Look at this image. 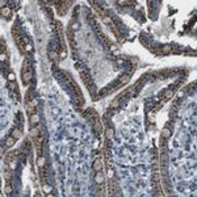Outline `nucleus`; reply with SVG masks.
<instances>
[{"label":"nucleus","mask_w":197,"mask_h":197,"mask_svg":"<svg viewBox=\"0 0 197 197\" xmlns=\"http://www.w3.org/2000/svg\"><path fill=\"white\" fill-rule=\"evenodd\" d=\"M62 74L64 75V78H66V80H67V83H69V86L71 87V89L74 91L75 96H76V98H78V105H79V107H82V105L84 104V97H83L82 89L79 88V86L76 84L75 79H74L73 76H71V74L66 73V71H62Z\"/></svg>","instance_id":"1"},{"label":"nucleus","mask_w":197,"mask_h":197,"mask_svg":"<svg viewBox=\"0 0 197 197\" xmlns=\"http://www.w3.org/2000/svg\"><path fill=\"white\" fill-rule=\"evenodd\" d=\"M87 116H88L91 124H92V129H93L95 134L98 137V135L101 134V122H100V118H98L97 113L92 111V109H89V111L87 112Z\"/></svg>","instance_id":"2"},{"label":"nucleus","mask_w":197,"mask_h":197,"mask_svg":"<svg viewBox=\"0 0 197 197\" xmlns=\"http://www.w3.org/2000/svg\"><path fill=\"white\" fill-rule=\"evenodd\" d=\"M79 71H80V78H82L83 83H84V86L89 89V92H91V95H92V97H95V92H96V91H95V84H93V82H92V78L89 76V74L87 73L86 70L79 69Z\"/></svg>","instance_id":"3"},{"label":"nucleus","mask_w":197,"mask_h":197,"mask_svg":"<svg viewBox=\"0 0 197 197\" xmlns=\"http://www.w3.org/2000/svg\"><path fill=\"white\" fill-rule=\"evenodd\" d=\"M12 34H13V40H15V44L18 49V51L21 53L22 55H25V42H24V38L21 37V34L17 32V29H12Z\"/></svg>","instance_id":"4"},{"label":"nucleus","mask_w":197,"mask_h":197,"mask_svg":"<svg viewBox=\"0 0 197 197\" xmlns=\"http://www.w3.org/2000/svg\"><path fill=\"white\" fill-rule=\"evenodd\" d=\"M54 4H55V8H57V13H58L59 16H64L70 8L71 2H54Z\"/></svg>","instance_id":"5"},{"label":"nucleus","mask_w":197,"mask_h":197,"mask_svg":"<svg viewBox=\"0 0 197 197\" xmlns=\"http://www.w3.org/2000/svg\"><path fill=\"white\" fill-rule=\"evenodd\" d=\"M129 80H130V75H129V74L122 75V76H121L120 79H117L113 84H111L112 86V92H113V91H116V89H118V88H121V87L126 86L129 83Z\"/></svg>","instance_id":"6"},{"label":"nucleus","mask_w":197,"mask_h":197,"mask_svg":"<svg viewBox=\"0 0 197 197\" xmlns=\"http://www.w3.org/2000/svg\"><path fill=\"white\" fill-rule=\"evenodd\" d=\"M177 84H179V82H177L175 86H171L167 91H166L164 96H163V101L160 103V105H163L164 103H167V101H170V100H171V98L173 97V95H175V91H176V86H177Z\"/></svg>","instance_id":"7"},{"label":"nucleus","mask_w":197,"mask_h":197,"mask_svg":"<svg viewBox=\"0 0 197 197\" xmlns=\"http://www.w3.org/2000/svg\"><path fill=\"white\" fill-rule=\"evenodd\" d=\"M34 143V147H36V153H37V157H42V146H44V134L41 133L40 137L36 139V141H33Z\"/></svg>","instance_id":"8"},{"label":"nucleus","mask_w":197,"mask_h":197,"mask_svg":"<svg viewBox=\"0 0 197 197\" xmlns=\"http://www.w3.org/2000/svg\"><path fill=\"white\" fill-rule=\"evenodd\" d=\"M107 195L108 196H115L116 195V192H117V183H116V180L115 179H109L108 181V185H107Z\"/></svg>","instance_id":"9"},{"label":"nucleus","mask_w":197,"mask_h":197,"mask_svg":"<svg viewBox=\"0 0 197 197\" xmlns=\"http://www.w3.org/2000/svg\"><path fill=\"white\" fill-rule=\"evenodd\" d=\"M66 36H67V40H69V44L73 50H76V42H75V37H74V30L67 28V32H66Z\"/></svg>","instance_id":"10"},{"label":"nucleus","mask_w":197,"mask_h":197,"mask_svg":"<svg viewBox=\"0 0 197 197\" xmlns=\"http://www.w3.org/2000/svg\"><path fill=\"white\" fill-rule=\"evenodd\" d=\"M103 21H104L105 24H107V25L109 26V28L112 29V32H113V33H115V34H116V37H117V38H120V32H118V30H117L116 25H115V24H113V22H112V20H111V18H109L108 16H103Z\"/></svg>","instance_id":"11"},{"label":"nucleus","mask_w":197,"mask_h":197,"mask_svg":"<svg viewBox=\"0 0 197 197\" xmlns=\"http://www.w3.org/2000/svg\"><path fill=\"white\" fill-rule=\"evenodd\" d=\"M21 78H22V83H24L25 86H29L30 82H32V79H33V71H32V69H30L29 71H26V73H24V74H21Z\"/></svg>","instance_id":"12"},{"label":"nucleus","mask_w":197,"mask_h":197,"mask_svg":"<svg viewBox=\"0 0 197 197\" xmlns=\"http://www.w3.org/2000/svg\"><path fill=\"white\" fill-rule=\"evenodd\" d=\"M36 107H37V100L36 98H33L30 103L26 104V112H28L29 116H32V115H34L36 113Z\"/></svg>","instance_id":"13"},{"label":"nucleus","mask_w":197,"mask_h":197,"mask_svg":"<svg viewBox=\"0 0 197 197\" xmlns=\"http://www.w3.org/2000/svg\"><path fill=\"white\" fill-rule=\"evenodd\" d=\"M173 53V46H171V45H164V46L160 47V50H159V54L162 55H170Z\"/></svg>","instance_id":"14"},{"label":"nucleus","mask_w":197,"mask_h":197,"mask_svg":"<svg viewBox=\"0 0 197 197\" xmlns=\"http://www.w3.org/2000/svg\"><path fill=\"white\" fill-rule=\"evenodd\" d=\"M92 168H93L95 172L101 171V168H103V159H101V158L95 159V162H93V164H92Z\"/></svg>","instance_id":"15"},{"label":"nucleus","mask_w":197,"mask_h":197,"mask_svg":"<svg viewBox=\"0 0 197 197\" xmlns=\"http://www.w3.org/2000/svg\"><path fill=\"white\" fill-rule=\"evenodd\" d=\"M171 135H172V130L170 129L168 125H166V126L163 128V130H162V138L163 139H168V138H171Z\"/></svg>","instance_id":"16"},{"label":"nucleus","mask_w":197,"mask_h":197,"mask_svg":"<svg viewBox=\"0 0 197 197\" xmlns=\"http://www.w3.org/2000/svg\"><path fill=\"white\" fill-rule=\"evenodd\" d=\"M15 159H16V153H13V151H9V153H7L5 157H4V163H5V164H9V163L13 162Z\"/></svg>","instance_id":"17"},{"label":"nucleus","mask_w":197,"mask_h":197,"mask_svg":"<svg viewBox=\"0 0 197 197\" xmlns=\"http://www.w3.org/2000/svg\"><path fill=\"white\" fill-rule=\"evenodd\" d=\"M95 181H96L98 185L105 183V176H104V173L101 172V171H97L96 172V175H95Z\"/></svg>","instance_id":"18"},{"label":"nucleus","mask_w":197,"mask_h":197,"mask_svg":"<svg viewBox=\"0 0 197 197\" xmlns=\"http://www.w3.org/2000/svg\"><path fill=\"white\" fill-rule=\"evenodd\" d=\"M41 133H42V131H41L40 128H33V129H30V137H32L33 141H36V139L40 137Z\"/></svg>","instance_id":"19"},{"label":"nucleus","mask_w":197,"mask_h":197,"mask_svg":"<svg viewBox=\"0 0 197 197\" xmlns=\"http://www.w3.org/2000/svg\"><path fill=\"white\" fill-rule=\"evenodd\" d=\"M16 141H17L16 138H13L12 135H9L8 138H5V141H4V146L7 147V149H9V147L15 146V143H16Z\"/></svg>","instance_id":"20"},{"label":"nucleus","mask_w":197,"mask_h":197,"mask_svg":"<svg viewBox=\"0 0 197 197\" xmlns=\"http://www.w3.org/2000/svg\"><path fill=\"white\" fill-rule=\"evenodd\" d=\"M11 135H12L13 138H16V139H20V138L22 137V131H21V129L15 128L13 130H12V133H11Z\"/></svg>","instance_id":"21"},{"label":"nucleus","mask_w":197,"mask_h":197,"mask_svg":"<svg viewBox=\"0 0 197 197\" xmlns=\"http://www.w3.org/2000/svg\"><path fill=\"white\" fill-rule=\"evenodd\" d=\"M105 137H107L108 141L113 139V137H115V130H113L112 128H108L107 130H105Z\"/></svg>","instance_id":"22"},{"label":"nucleus","mask_w":197,"mask_h":197,"mask_svg":"<svg viewBox=\"0 0 197 197\" xmlns=\"http://www.w3.org/2000/svg\"><path fill=\"white\" fill-rule=\"evenodd\" d=\"M2 15L4 17H7V18H9L11 17V15H12V11H11V8L9 7H4V8H2Z\"/></svg>","instance_id":"23"},{"label":"nucleus","mask_w":197,"mask_h":197,"mask_svg":"<svg viewBox=\"0 0 197 197\" xmlns=\"http://www.w3.org/2000/svg\"><path fill=\"white\" fill-rule=\"evenodd\" d=\"M4 179H5V181H11V180H12V170H11V168H5L4 170Z\"/></svg>","instance_id":"24"},{"label":"nucleus","mask_w":197,"mask_h":197,"mask_svg":"<svg viewBox=\"0 0 197 197\" xmlns=\"http://www.w3.org/2000/svg\"><path fill=\"white\" fill-rule=\"evenodd\" d=\"M29 121H30V125H37V124H38V121H40V118H38V116L34 113V115L29 116Z\"/></svg>","instance_id":"25"},{"label":"nucleus","mask_w":197,"mask_h":197,"mask_svg":"<svg viewBox=\"0 0 197 197\" xmlns=\"http://www.w3.org/2000/svg\"><path fill=\"white\" fill-rule=\"evenodd\" d=\"M49 57H50V60H53V62H55V60H58V57H59V54H58V51H49Z\"/></svg>","instance_id":"26"},{"label":"nucleus","mask_w":197,"mask_h":197,"mask_svg":"<svg viewBox=\"0 0 197 197\" xmlns=\"http://www.w3.org/2000/svg\"><path fill=\"white\" fill-rule=\"evenodd\" d=\"M45 163H46V160H45L44 157H38V158H37V166H38V168H44L45 167Z\"/></svg>","instance_id":"27"},{"label":"nucleus","mask_w":197,"mask_h":197,"mask_svg":"<svg viewBox=\"0 0 197 197\" xmlns=\"http://www.w3.org/2000/svg\"><path fill=\"white\" fill-rule=\"evenodd\" d=\"M4 192L7 193V195H11V193H12V184H11V181H7V183H5Z\"/></svg>","instance_id":"28"},{"label":"nucleus","mask_w":197,"mask_h":197,"mask_svg":"<svg viewBox=\"0 0 197 197\" xmlns=\"http://www.w3.org/2000/svg\"><path fill=\"white\" fill-rule=\"evenodd\" d=\"M118 105H120V100H118V98H116V100L113 101L111 105H109V109H115V108L118 107Z\"/></svg>","instance_id":"29"},{"label":"nucleus","mask_w":197,"mask_h":197,"mask_svg":"<svg viewBox=\"0 0 197 197\" xmlns=\"http://www.w3.org/2000/svg\"><path fill=\"white\" fill-rule=\"evenodd\" d=\"M97 195L98 196H105V195H107L105 191H104V184H100V189L97 191Z\"/></svg>","instance_id":"30"},{"label":"nucleus","mask_w":197,"mask_h":197,"mask_svg":"<svg viewBox=\"0 0 197 197\" xmlns=\"http://www.w3.org/2000/svg\"><path fill=\"white\" fill-rule=\"evenodd\" d=\"M42 189H44V192H47V193H50V192H51V187H50L49 184H44Z\"/></svg>","instance_id":"31"},{"label":"nucleus","mask_w":197,"mask_h":197,"mask_svg":"<svg viewBox=\"0 0 197 197\" xmlns=\"http://www.w3.org/2000/svg\"><path fill=\"white\" fill-rule=\"evenodd\" d=\"M8 80H9V82H16V80H15V75H13L12 73L8 74Z\"/></svg>","instance_id":"32"},{"label":"nucleus","mask_w":197,"mask_h":197,"mask_svg":"<svg viewBox=\"0 0 197 197\" xmlns=\"http://www.w3.org/2000/svg\"><path fill=\"white\" fill-rule=\"evenodd\" d=\"M8 166H9V168H11V170H15V168H16V162H15V160H13V162H11Z\"/></svg>","instance_id":"33"},{"label":"nucleus","mask_w":197,"mask_h":197,"mask_svg":"<svg viewBox=\"0 0 197 197\" xmlns=\"http://www.w3.org/2000/svg\"><path fill=\"white\" fill-rule=\"evenodd\" d=\"M34 195H36V196H42V193H41V192H36Z\"/></svg>","instance_id":"34"}]
</instances>
